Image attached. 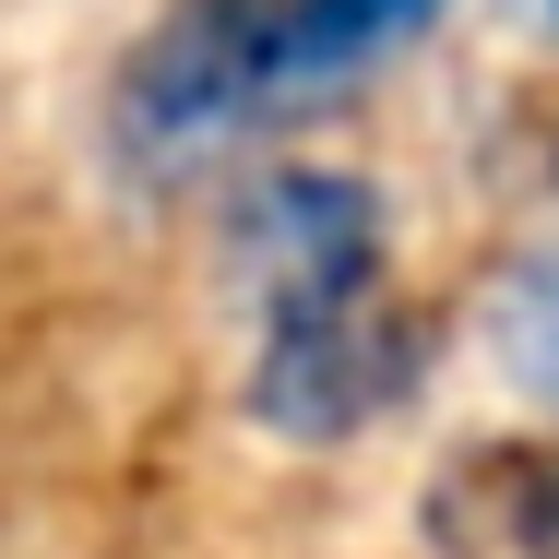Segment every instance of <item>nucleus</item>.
<instances>
[{"instance_id": "f257e3e1", "label": "nucleus", "mask_w": 559, "mask_h": 559, "mask_svg": "<svg viewBox=\"0 0 559 559\" xmlns=\"http://www.w3.org/2000/svg\"><path fill=\"white\" fill-rule=\"evenodd\" d=\"M429 24H441V0H179L119 60V143L131 155H203L226 131L322 108L334 84L381 72Z\"/></svg>"}, {"instance_id": "f03ea898", "label": "nucleus", "mask_w": 559, "mask_h": 559, "mask_svg": "<svg viewBox=\"0 0 559 559\" xmlns=\"http://www.w3.org/2000/svg\"><path fill=\"white\" fill-rule=\"evenodd\" d=\"M405 381H417V322L393 298L298 310V322H262L250 345V417L274 441H357L405 405Z\"/></svg>"}, {"instance_id": "7ed1b4c3", "label": "nucleus", "mask_w": 559, "mask_h": 559, "mask_svg": "<svg viewBox=\"0 0 559 559\" xmlns=\"http://www.w3.org/2000/svg\"><path fill=\"white\" fill-rule=\"evenodd\" d=\"M238 274H250L262 322L381 298V203H369V179H345V167H286V179H262L250 215H238Z\"/></svg>"}, {"instance_id": "20e7f679", "label": "nucleus", "mask_w": 559, "mask_h": 559, "mask_svg": "<svg viewBox=\"0 0 559 559\" xmlns=\"http://www.w3.org/2000/svg\"><path fill=\"white\" fill-rule=\"evenodd\" d=\"M512 369H524L536 393H559V262L536 286H512Z\"/></svg>"}, {"instance_id": "39448f33", "label": "nucleus", "mask_w": 559, "mask_h": 559, "mask_svg": "<svg viewBox=\"0 0 559 559\" xmlns=\"http://www.w3.org/2000/svg\"><path fill=\"white\" fill-rule=\"evenodd\" d=\"M524 12H536V24H548V36H559V0H524Z\"/></svg>"}]
</instances>
